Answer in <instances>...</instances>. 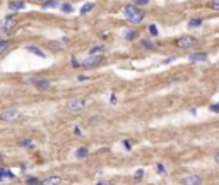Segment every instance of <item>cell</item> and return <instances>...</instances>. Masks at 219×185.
Instances as JSON below:
<instances>
[{"label": "cell", "mask_w": 219, "mask_h": 185, "mask_svg": "<svg viewBox=\"0 0 219 185\" xmlns=\"http://www.w3.org/2000/svg\"><path fill=\"white\" fill-rule=\"evenodd\" d=\"M60 182H62V178L58 175H53V177H48L45 180H41V185H58Z\"/></svg>", "instance_id": "9"}, {"label": "cell", "mask_w": 219, "mask_h": 185, "mask_svg": "<svg viewBox=\"0 0 219 185\" xmlns=\"http://www.w3.org/2000/svg\"><path fill=\"white\" fill-rule=\"evenodd\" d=\"M112 103H113V105L116 103V96H115V94H112Z\"/></svg>", "instance_id": "34"}, {"label": "cell", "mask_w": 219, "mask_h": 185, "mask_svg": "<svg viewBox=\"0 0 219 185\" xmlns=\"http://www.w3.org/2000/svg\"><path fill=\"white\" fill-rule=\"evenodd\" d=\"M33 141L31 139H23V141H19V148H33Z\"/></svg>", "instance_id": "16"}, {"label": "cell", "mask_w": 219, "mask_h": 185, "mask_svg": "<svg viewBox=\"0 0 219 185\" xmlns=\"http://www.w3.org/2000/svg\"><path fill=\"white\" fill-rule=\"evenodd\" d=\"M34 2H41V0H34Z\"/></svg>", "instance_id": "35"}, {"label": "cell", "mask_w": 219, "mask_h": 185, "mask_svg": "<svg viewBox=\"0 0 219 185\" xmlns=\"http://www.w3.org/2000/svg\"><path fill=\"white\" fill-rule=\"evenodd\" d=\"M7 48H9V43L5 40H0V53H4Z\"/></svg>", "instance_id": "23"}, {"label": "cell", "mask_w": 219, "mask_h": 185, "mask_svg": "<svg viewBox=\"0 0 219 185\" xmlns=\"http://www.w3.org/2000/svg\"><path fill=\"white\" fill-rule=\"evenodd\" d=\"M74 132H75V136H81V129H79V127H75V129H74Z\"/></svg>", "instance_id": "33"}, {"label": "cell", "mask_w": 219, "mask_h": 185, "mask_svg": "<svg viewBox=\"0 0 219 185\" xmlns=\"http://www.w3.org/2000/svg\"><path fill=\"white\" fill-rule=\"evenodd\" d=\"M211 111H216V113H219V103H217V105H211Z\"/></svg>", "instance_id": "29"}, {"label": "cell", "mask_w": 219, "mask_h": 185, "mask_svg": "<svg viewBox=\"0 0 219 185\" xmlns=\"http://www.w3.org/2000/svg\"><path fill=\"white\" fill-rule=\"evenodd\" d=\"M123 36L127 38V40H135V38H137V33H135V31H132V29H127V31H123Z\"/></svg>", "instance_id": "15"}, {"label": "cell", "mask_w": 219, "mask_h": 185, "mask_svg": "<svg viewBox=\"0 0 219 185\" xmlns=\"http://www.w3.org/2000/svg\"><path fill=\"white\" fill-rule=\"evenodd\" d=\"M19 117H21V111L19 110H14V108H11V110H5L0 113V118L4 120V122H14V120H17Z\"/></svg>", "instance_id": "4"}, {"label": "cell", "mask_w": 219, "mask_h": 185, "mask_svg": "<svg viewBox=\"0 0 219 185\" xmlns=\"http://www.w3.org/2000/svg\"><path fill=\"white\" fill-rule=\"evenodd\" d=\"M60 9H62L63 12H67V14H69V12H72V11H74V7H72L70 4H62V7H60Z\"/></svg>", "instance_id": "24"}, {"label": "cell", "mask_w": 219, "mask_h": 185, "mask_svg": "<svg viewBox=\"0 0 219 185\" xmlns=\"http://www.w3.org/2000/svg\"><path fill=\"white\" fill-rule=\"evenodd\" d=\"M29 82L34 86V88L40 89V91H46V89L52 88V82H50L48 79H43V77H31Z\"/></svg>", "instance_id": "3"}, {"label": "cell", "mask_w": 219, "mask_h": 185, "mask_svg": "<svg viewBox=\"0 0 219 185\" xmlns=\"http://www.w3.org/2000/svg\"><path fill=\"white\" fill-rule=\"evenodd\" d=\"M214 161H216V163H219V149L214 153Z\"/></svg>", "instance_id": "32"}, {"label": "cell", "mask_w": 219, "mask_h": 185, "mask_svg": "<svg viewBox=\"0 0 219 185\" xmlns=\"http://www.w3.org/2000/svg\"><path fill=\"white\" fill-rule=\"evenodd\" d=\"M5 177H9V178H14V173H11V171H7V170H2V168H0V182L4 180Z\"/></svg>", "instance_id": "18"}, {"label": "cell", "mask_w": 219, "mask_h": 185, "mask_svg": "<svg viewBox=\"0 0 219 185\" xmlns=\"http://www.w3.org/2000/svg\"><path fill=\"white\" fill-rule=\"evenodd\" d=\"M123 146H125V149H132V144H130V141H123Z\"/></svg>", "instance_id": "31"}, {"label": "cell", "mask_w": 219, "mask_h": 185, "mask_svg": "<svg viewBox=\"0 0 219 185\" xmlns=\"http://www.w3.org/2000/svg\"><path fill=\"white\" fill-rule=\"evenodd\" d=\"M26 183H27V185H41V182L38 180L36 177H29V178L26 180Z\"/></svg>", "instance_id": "20"}, {"label": "cell", "mask_w": 219, "mask_h": 185, "mask_svg": "<svg viewBox=\"0 0 219 185\" xmlns=\"http://www.w3.org/2000/svg\"><path fill=\"white\" fill-rule=\"evenodd\" d=\"M141 45L144 46V48H154V46H156V45L152 43V41H149V40H142Z\"/></svg>", "instance_id": "22"}, {"label": "cell", "mask_w": 219, "mask_h": 185, "mask_svg": "<svg viewBox=\"0 0 219 185\" xmlns=\"http://www.w3.org/2000/svg\"><path fill=\"white\" fill-rule=\"evenodd\" d=\"M15 28V17H7L4 21V24H2V28H0V33H4V34H11L12 31H14Z\"/></svg>", "instance_id": "6"}, {"label": "cell", "mask_w": 219, "mask_h": 185, "mask_svg": "<svg viewBox=\"0 0 219 185\" xmlns=\"http://www.w3.org/2000/svg\"><path fill=\"white\" fill-rule=\"evenodd\" d=\"M86 103H87V101H86L84 98H75V100H70V101L67 103V111H70V113L81 111L82 108L86 106Z\"/></svg>", "instance_id": "2"}, {"label": "cell", "mask_w": 219, "mask_h": 185, "mask_svg": "<svg viewBox=\"0 0 219 185\" xmlns=\"http://www.w3.org/2000/svg\"><path fill=\"white\" fill-rule=\"evenodd\" d=\"M93 9H94V4L93 2H87V4H84L81 7V14H87V12H91Z\"/></svg>", "instance_id": "14"}, {"label": "cell", "mask_w": 219, "mask_h": 185, "mask_svg": "<svg viewBox=\"0 0 219 185\" xmlns=\"http://www.w3.org/2000/svg\"><path fill=\"white\" fill-rule=\"evenodd\" d=\"M176 45H178L180 48H192V46L197 45V40L193 36H182V38H178Z\"/></svg>", "instance_id": "5"}, {"label": "cell", "mask_w": 219, "mask_h": 185, "mask_svg": "<svg viewBox=\"0 0 219 185\" xmlns=\"http://www.w3.org/2000/svg\"><path fill=\"white\" fill-rule=\"evenodd\" d=\"M142 177H144V170H142V168H141V170H137V171L134 173V178H135V180H141Z\"/></svg>", "instance_id": "27"}, {"label": "cell", "mask_w": 219, "mask_h": 185, "mask_svg": "<svg viewBox=\"0 0 219 185\" xmlns=\"http://www.w3.org/2000/svg\"><path fill=\"white\" fill-rule=\"evenodd\" d=\"M27 52L34 53V55L41 57V58H43V57H45V52H43V50H40V48H36V46H34V45H29V46H27Z\"/></svg>", "instance_id": "12"}, {"label": "cell", "mask_w": 219, "mask_h": 185, "mask_svg": "<svg viewBox=\"0 0 219 185\" xmlns=\"http://www.w3.org/2000/svg\"><path fill=\"white\" fill-rule=\"evenodd\" d=\"M98 63H99V57H98V55H89L86 60H82L81 65L86 67V69H91V67H96Z\"/></svg>", "instance_id": "8"}, {"label": "cell", "mask_w": 219, "mask_h": 185, "mask_svg": "<svg viewBox=\"0 0 219 185\" xmlns=\"http://www.w3.org/2000/svg\"><path fill=\"white\" fill-rule=\"evenodd\" d=\"M87 154H89V149H87V148H79L77 151H75V158H79V159L86 158Z\"/></svg>", "instance_id": "13"}, {"label": "cell", "mask_w": 219, "mask_h": 185, "mask_svg": "<svg viewBox=\"0 0 219 185\" xmlns=\"http://www.w3.org/2000/svg\"><path fill=\"white\" fill-rule=\"evenodd\" d=\"M202 24V19H192V21L188 22V28L192 29V28H199Z\"/></svg>", "instance_id": "19"}, {"label": "cell", "mask_w": 219, "mask_h": 185, "mask_svg": "<svg viewBox=\"0 0 219 185\" xmlns=\"http://www.w3.org/2000/svg\"><path fill=\"white\" fill-rule=\"evenodd\" d=\"M123 15H125V19L128 22H132V24H139V22L144 21V12H142L141 9H137L135 5H125Z\"/></svg>", "instance_id": "1"}, {"label": "cell", "mask_w": 219, "mask_h": 185, "mask_svg": "<svg viewBox=\"0 0 219 185\" xmlns=\"http://www.w3.org/2000/svg\"><path fill=\"white\" fill-rule=\"evenodd\" d=\"M103 52H104V46L101 45V46H94V48H91L89 55H99V53H103Z\"/></svg>", "instance_id": "17"}, {"label": "cell", "mask_w": 219, "mask_h": 185, "mask_svg": "<svg viewBox=\"0 0 219 185\" xmlns=\"http://www.w3.org/2000/svg\"><path fill=\"white\" fill-rule=\"evenodd\" d=\"M98 185H103V183H98Z\"/></svg>", "instance_id": "36"}, {"label": "cell", "mask_w": 219, "mask_h": 185, "mask_svg": "<svg viewBox=\"0 0 219 185\" xmlns=\"http://www.w3.org/2000/svg\"><path fill=\"white\" fill-rule=\"evenodd\" d=\"M149 33H151V36H158V28L154 26V24H151V26H149Z\"/></svg>", "instance_id": "26"}, {"label": "cell", "mask_w": 219, "mask_h": 185, "mask_svg": "<svg viewBox=\"0 0 219 185\" xmlns=\"http://www.w3.org/2000/svg\"><path fill=\"white\" fill-rule=\"evenodd\" d=\"M156 168H158V173H159V175H166V168L163 166V163H158Z\"/></svg>", "instance_id": "25"}, {"label": "cell", "mask_w": 219, "mask_h": 185, "mask_svg": "<svg viewBox=\"0 0 219 185\" xmlns=\"http://www.w3.org/2000/svg\"><path fill=\"white\" fill-rule=\"evenodd\" d=\"M0 159H2V158H0Z\"/></svg>", "instance_id": "37"}, {"label": "cell", "mask_w": 219, "mask_h": 185, "mask_svg": "<svg viewBox=\"0 0 219 185\" xmlns=\"http://www.w3.org/2000/svg\"><path fill=\"white\" fill-rule=\"evenodd\" d=\"M24 7H26V5H24V2H21V0H14V2L9 4V9H11V11H23Z\"/></svg>", "instance_id": "11"}, {"label": "cell", "mask_w": 219, "mask_h": 185, "mask_svg": "<svg viewBox=\"0 0 219 185\" xmlns=\"http://www.w3.org/2000/svg\"><path fill=\"white\" fill-rule=\"evenodd\" d=\"M57 5H58V2H57V0H46L43 7H46V9H52V7H57Z\"/></svg>", "instance_id": "21"}, {"label": "cell", "mask_w": 219, "mask_h": 185, "mask_svg": "<svg viewBox=\"0 0 219 185\" xmlns=\"http://www.w3.org/2000/svg\"><path fill=\"white\" fill-rule=\"evenodd\" d=\"M190 62H205L207 60V53H192L188 57Z\"/></svg>", "instance_id": "10"}, {"label": "cell", "mask_w": 219, "mask_h": 185, "mask_svg": "<svg viewBox=\"0 0 219 185\" xmlns=\"http://www.w3.org/2000/svg\"><path fill=\"white\" fill-rule=\"evenodd\" d=\"M183 185H202V178L199 175H187L182 178Z\"/></svg>", "instance_id": "7"}, {"label": "cell", "mask_w": 219, "mask_h": 185, "mask_svg": "<svg viewBox=\"0 0 219 185\" xmlns=\"http://www.w3.org/2000/svg\"><path fill=\"white\" fill-rule=\"evenodd\" d=\"M211 7H212V9H216V11H219V0H212Z\"/></svg>", "instance_id": "28"}, {"label": "cell", "mask_w": 219, "mask_h": 185, "mask_svg": "<svg viewBox=\"0 0 219 185\" xmlns=\"http://www.w3.org/2000/svg\"><path fill=\"white\" fill-rule=\"evenodd\" d=\"M137 2V5H147L149 4V0H135Z\"/></svg>", "instance_id": "30"}]
</instances>
